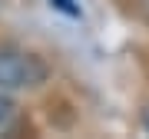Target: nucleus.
I'll use <instances>...</instances> for the list:
<instances>
[{"instance_id":"obj_4","label":"nucleus","mask_w":149,"mask_h":139,"mask_svg":"<svg viewBox=\"0 0 149 139\" xmlns=\"http://www.w3.org/2000/svg\"><path fill=\"white\" fill-rule=\"evenodd\" d=\"M143 129H146V133H149V106L143 109Z\"/></svg>"},{"instance_id":"obj_1","label":"nucleus","mask_w":149,"mask_h":139,"mask_svg":"<svg viewBox=\"0 0 149 139\" xmlns=\"http://www.w3.org/2000/svg\"><path fill=\"white\" fill-rule=\"evenodd\" d=\"M50 76V66L37 53H17V50H0V90H33L43 86Z\"/></svg>"},{"instance_id":"obj_2","label":"nucleus","mask_w":149,"mask_h":139,"mask_svg":"<svg viewBox=\"0 0 149 139\" xmlns=\"http://www.w3.org/2000/svg\"><path fill=\"white\" fill-rule=\"evenodd\" d=\"M13 113H17V103H13L10 96H7L3 90H0V129H3V126L13 119Z\"/></svg>"},{"instance_id":"obj_3","label":"nucleus","mask_w":149,"mask_h":139,"mask_svg":"<svg viewBox=\"0 0 149 139\" xmlns=\"http://www.w3.org/2000/svg\"><path fill=\"white\" fill-rule=\"evenodd\" d=\"M53 3L60 7V10H66V13H73V17L80 13V10H76V7H70V0H53Z\"/></svg>"}]
</instances>
